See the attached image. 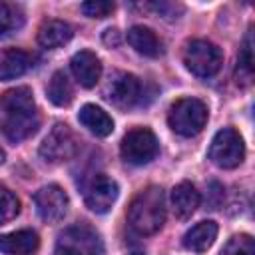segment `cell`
Returning a JSON list of instances; mask_svg holds the SVG:
<instances>
[{
    "label": "cell",
    "instance_id": "6da1fadb",
    "mask_svg": "<svg viewBox=\"0 0 255 255\" xmlns=\"http://www.w3.org/2000/svg\"><path fill=\"white\" fill-rule=\"evenodd\" d=\"M38 128L40 116L30 88H12L0 96V129L10 141L18 143L36 133Z\"/></svg>",
    "mask_w": 255,
    "mask_h": 255
},
{
    "label": "cell",
    "instance_id": "7a4b0ae2",
    "mask_svg": "<svg viewBox=\"0 0 255 255\" xmlns=\"http://www.w3.org/2000/svg\"><path fill=\"white\" fill-rule=\"evenodd\" d=\"M128 221L131 229H135L141 235L157 233L165 221L163 189L157 185H149L143 191H139L128 207Z\"/></svg>",
    "mask_w": 255,
    "mask_h": 255
},
{
    "label": "cell",
    "instance_id": "3957f363",
    "mask_svg": "<svg viewBox=\"0 0 255 255\" xmlns=\"http://www.w3.org/2000/svg\"><path fill=\"white\" fill-rule=\"evenodd\" d=\"M207 106L197 100V98H181L177 100L167 114V124L169 128L183 135V137H191L197 135L205 124H207Z\"/></svg>",
    "mask_w": 255,
    "mask_h": 255
},
{
    "label": "cell",
    "instance_id": "277c9868",
    "mask_svg": "<svg viewBox=\"0 0 255 255\" xmlns=\"http://www.w3.org/2000/svg\"><path fill=\"white\" fill-rule=\"evenodd\" d=\"M102 251L104 243L100 233L86 223L66 227L54 247V255H102Z\"/></svg>",
    "mask_w": 255,
    "mask_h": 255
},
{
    "label": "cell",
    "instance_id": "5b68a950",
    "mask_svg": "<svg viewBox=\"0 0 255 255\" xmlns=\"http://www.w3.org/2000/svg\"><path fill=\"white\" fill-rule=\"evenodd\" d=\"M183 64L197 78H211L223 64L221 50L209 40H191L183 48Z\"/></svg>",
    "mask_w": 255,
    "mask_h": 255
},
{
    "label": "cell",
    "instance_id": "8992f818",
    "mask_svg": "<svg viewBox=\"0 0 255 255\" xmlns=\"http://www.w3.org/2000/svg\"><path fill=\"white\" fill-rule=\"evenodd\" d=\"M159 151V143L157 137L151 129L147 128H133L129 129L122 143H120V153L128 163L133 165H143L149 163Z\"/></svg>",
    "mask_w": 255,
    "mask_h": 255
},
{
    "label": "cell",
    "instance_id": "52a82bcc",
    "mask_svg": "<svg viewBox=\"0 0 255 255\" xmlns=\"http://www.w3.org/2000/svg\"><path fill=\"white\" fill-rule=\"evenodd\" d=\"M245 157V145L241 135L233 128H223L219 129L209 145V159L223 169H233L237 167Z\"/></svg>",
    "mask_w": 255,
    "mask_h": 255
},
{
    "label": "cell",
    "instance_id": "ba28073f",
    "mask_svg": "<svg viewBox=\"0 0 255 255\" xmlns=\"http://www.w3.org/2000/svg\"><path fill=\"white\" fill-rule=\"evenodd\" d=\"M78 141L66 124H56L40 145V155L48 163H62L76 155Z\"/></svg>",
    "mask_w": 255,
    "mask_h": 255
},
{
    "label": "cell",
    "instance_id": "9c48e42d",
    "mask_svg": "<svg viewBox=\"0 0 255 255\" xmlns=\"http://www.w3.org/2000/svg\"><path fill=\"white\" fill-rule=\"evenodd\" d=\"M106 98L122 110H129L141 100V82L128 72H114L104 88Z\"/></svg>",
    "mask_w": 255,
    "mask_h": 255
},
{
    "label": "cell",
    "instance_id": "30bf717a",
    "mask_svg": "<svg viewBox=\"0 0 255 255\" xmlns=\"http://www.w3.org/2000/svg\"><path fill=\"white\" fill-rule=\"evenodd\" d=\"M34 205H36V211L38 215L48 221V223H56L60 221L66 211H68V195L66 191L56 185V183H50V185H44L40 187L36 193H34Z\"/></svg>",
    "mask_w": 255,
    "mask_h": 255
},
{
    "label": "cell",
    "instance_id": "8fae6325",
    "mask_svg": "<svg viewBox=\"0 0 255 255\" xmlns=\"http://www.w3.org/2000/svg\"><path fill=\"white\" fill-rule=\"evenodd\" d=\"M118 193H120L118 183L112 177H108L104 173H98L88 183L86 193H84V199H86V205L92 211H96V213H108L112 209V205L116 203Z\"/></svg>",
    "mask_w": 255,
    "mask_h": 255
},
{
    "label": "cell",
    "instance_id": "7c38bea8",
    "mask_svg": "<svg viewBox=\"0 0 255 255\" xmlns=\"http://www.w3.org/2000/svg\"><path fill=\"white\" fill-rule=\"evenodd\" d=\"M70 68H72L76 80L80 82V86H84V88H94L102 76L100 58L90 50H80L78 54H74Z\"/></svg>",
    "mask_w": 255,
    "mask_h": 255
},
{
    "label": "cell",
    "instance_id": "4fadbf2b",
    "mask_svg": "<svg viewBox=\"0 0 255 255\" xmlns=\"http://www.w3.org/2000/svg\"><path fill=\"white\" fill-rule=\"evenodd\" d=\"M40 245L38 233L32 229H18L0 235V253L6 255H32Z\"/></svg>",
    "mask_w": 255,
    "mask_h": 255
},
{
    "label": "cell",
    "instance_id": "5bb4252c",
    "mask_svg": "<svg viewBox=\"0 0 255 255\" xmlns=\"http://www.w3.org/2000/svg\"><path fill=\"white\" fill-rule=\"evenodd\" d=\"M171 207L175 217L179 219H187L195 213V209L199 207V191L195 189L193 183L189 181H181L171 189Z\"/></svg>",
    "mask_w": 255,
    "mask_h": 255
},
{
    "label": "cell",
    "instance_id": "9a60e30c",
    "mask_svg": "<svg viewBox=\"0 0 255 255\" xmlns=\"http://www.w3.org/2000/svg\"><path fill=\"white\" fill-rule=\"evenodd\" d=\"M78 120L80 124L90 129L94 135L98 137H106L112 133L114 129V120L108 116V112H104L102 108H98L96 104H86L82 106L80 114H78Z\"/></svg>",
    "mask_w": 255,
    "mask_h": 255
},
{
    "label": "cell",
    "instance_id": "2e32d148",
    "mask_svg": "<svg viewBox=\"0 0 255 255\" xmlns=\"http://www.w3.org/2000/svg\"><path fill=\"white\" fill-rule=\"evenodd\" d=\"M217 237V223L215 221H199L197 225H193L191 229L185 231L183 235V247L195 253H203L207 251L213 241Z\"/></svg>",
    "mask_w": 255,
    "mask_h": 255
},
{
    "label": "cell",
    "instance_id": "e0dca14e",
    "mask_svg": "<svg viewBox=\"0 0 255 255\" xmlns=\"http://www.w3.org/2000/svg\"><path fill=\"white\" fill-rule=\"evenodd\" d=\"M74 36V28L64 20H46L38 30V42L42 48H60Z\"/></svg>",
    "mask_w": 255,
    "mask_h": 255
},
{
    "label": "cell",
    "instance_id": "ac0fdd59",
    "mask_svg": "<svg viewBox=\"0 0 255 255\" xmlns=\"http://www.w3.org/2000/svg\"><path fill=\"white\" fill-rule=\"evenodd\" d=\"M128 42L141 56L157 58L161 54V42H159V38L155 36L153 30H149L145 26H133V28H129Z\"/></svg>",
    "mask_w": 255,
    "mask_h": 255
},
{
    "label": "cell",
    "instance_id": "d6986e66",
    "mask_svg": "<svg viewBox=\"0 0 255 255\" xmlns=\"http://www.w3.org/2000/svg\"><path fill=\"white\" fill-rule=\"evenodd\" d=\"M30 68V56L24 50L18 48H8L0 52V82L4 80H14L26 74Z\"/></svg>",
    "mask_w": 255,
    "mask_h": 255
},
{
    "label": "cell",
    "instance_id": "ffe728a7",
    "mask_svg": "<svg viewBox=\"0 0 255 255\" xmlns=\"http://www.w3.org/2000/svg\"><path fill=\"white\" fill-rule=\"evenodd\" d=\"M46 94H48V100L54 104V106H68L72 100H74V88L66 76V72L58 70L52 74L50 82H48V88H46Z\"/></svg>",
    "mask_w": 255,
    "mask_h": 255
},
{
    "label": "cell",
    "instance_id": "44dd1931",
    "mask_svg": "<svg viewBox=\"0 0 255 255\" xmlns=\"http://www.w3.org/2000/svg\"><path fill=\"white\" fill-rule=\"evenodd\" d=\"M24 26V10L12 2H0V40L12 36Z\"/></svg>",
    "mask_w": 255,
    "mask_h": 255
},
{
    "label": "cell",
    "instance_id": "7402d4cb",
    "mask_svg": "<svg viewBox=\"0 0 255 255\" xmlns=\"http://www.w3.org/2000/svg\"><path fill=\"white\" fill-rule=\"evenodd\" d=\"M219 255H255V243L249 235H233Z\"/></svg>",
    "mask_w": 255,
    "mask_h": 255
},
{
    "label": "cell",
    "instance_id": "603a6c76",
    "mask_svg": "<svg viewBox=\"0 0 255 255\" xmlns=\"http://www.w3.org/2000/svg\"><path fill=\"white\" fill-rule=\"evenodd\" d=\"M18 211H20L18 197L10 189L0 185V223H6L10 219H14L18 215Z\"/></svg>",
    "mask_w": 255,
    "mask_h": 255
},
{
    "label": "cell",
    "instance_id": "cb8c5ba5",
    "mask_svg": "<svg viewBox=\"0 0 255 255\" xmlns=\"http://www.w3.org/2000/svg\"><path fill=\"white\" fill-rule=\"evenodd\" d=\"M253 42H251V34H247L245 38V44L241 48V54H239V62H237V76L243 74V82H249L251 76H253Z\"/></svg>",
    "mask_w": 255,
    "mask_h": 255
},
{
    "label": "cell",
    "instance_id": "d4e9b609",
    "mask_svg": "<svg viewBox=\"0 0 255 255\" xmlns=\"http://www.w3.org/2000/svg\"><path fill=\"white\" fill-rule=\"evenodd\" d=\"M82 12L90 18H106L114 12V2H108V0H90V2H84L82 6Z\"/></svg>",
    "mask_w": 255,
    "mask_h": 255
},
{
    "label": "cell",
    "instance_id": "484cf974",
    "mask_svg": "<svg viewBox=\"0 0 255 255\" xmlns=\"http://www.w3.org/2000/svg\"><path fill=\"white\" fill-rule=\"evenodd\" d=\"M159 14H163V18H177V14L183 10L179 4H171V2H155L151 4Z\"/></svg>",
    "mask_w": 255,
    "mask_h": 255
},
{
    "label": "cell",
    "instance_id": "4316f807",
    "mask_svg": "<svg viewBox=\"0 0 255 255\" xmlns=\"http://www.w3.org/2000/svg\"><path fill=\"white\" fill-rule=\"evenodd\" d=\"M104 42H106L108 46H118V44H120V32L114 30V28L106 30V34H104Z\"/></svg>",
    "mask_w": 255,
    "mask_h": 255
},
{
    "label": "cell",
    "instance_id": "83f0119b",
    "mask_svg": "<svg viewBox=\"0 0 255 255\" xmlns=\"http://www.w3.org/2000/svg\"><path fill=\"white\" fill-rule=\"evenodd\" d=\"M4 159H6V153H4V149H2V147H0V165H2V163H4Z\"/></svg>",
    "mask_w": 255,
    "mask_h": 255
},
{
    "label": "cell",
    "instance_id": "f1b7e54d",
    "mask_svg": "<svg viewBox=\"0 0 255 255\" xmlns=\"http://www.w3.org/2000/svg\"><path fill=\"white\" fill-rule=\"evenodd\" d=\"M128 255H143L141 251H131V253H128Z\"/></svg>",
    "mask_w": 255,
    "mask_h": 255
}]
</instances>
